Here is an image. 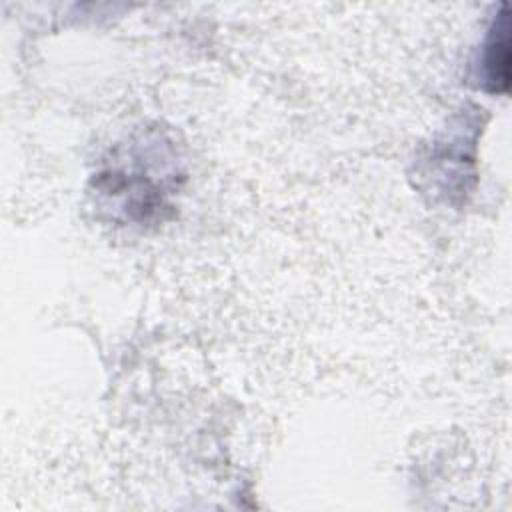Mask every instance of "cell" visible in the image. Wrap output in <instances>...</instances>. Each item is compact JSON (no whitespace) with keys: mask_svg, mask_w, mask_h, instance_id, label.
I'll return each mask as SVG.
<instances>
[{"mask_svg":"<svg viewBox=\"0 0 512 512\" xmlns=\"http://www.w3.org/2000/svg\"><path fill=\"white\" fill-rule=\"evenodd\" d=\"M484 68L490 90L506 92L510 84V20L506 4H502V12L492 24L484 50Z\"/></svg>","mask_w":512,"mask_h":512,"instance_id":"cell-1","label":"cell"}]
</instances>
